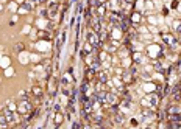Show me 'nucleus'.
<instances>
[{"instance_id":"1","label":"nucleus","mask_w":181,"mask_h":129,"mask_svg":"<svg viewBox=\"0 0 181 129\" xmlns=\"http://www.w3.org/2000/svg\"><path fill=\"white\" fill-rule=\"evenodd\" d=\"M161 47L158 44H150L147 47V53H148V58H153V59H158L161 58Z\"/></svg>"},{"instance_id":"2","label":"nucleus","mask_w":181,"mask_h":129,"mask_svg":"<svg viewBox=\"0 0 181 129\" xmlns=\"http://www.w3.org/2000/svg\"><path fill=\"white\" fill-rule=\"evenodd\" d=\"M30 111H31V103H28L27 100H24V101H20V103H19V106H17V112H19V113L25 115V113H28Z\"/></svg>"},{"instance_id":"3","label":"nucleus","mask_w":181,"mask_h":129,"mask_svg":"<svg viewBox=\"0 0 181 129\" xmlns=\"http://www.w3.org/2000/svg\"><path fill=\"white\" fill-rule=\"evenodd\" d=\"M161 39H163L164 44L169 45V47H173V45L176 44V37L173 34H169V33H161Z\"/></svg>"},{"instance_id":"4","label":"nucleus","mask_w":181,"mask_h":129,"mask_svg":"<svg viewBox=\"0 0 181 129\" xmlns=\"http://www.w3.org/2000/svg\"><path fill=\"white\" fill-rule=\"evenodd\" d=\"M87 42H89L92 47H97V45L100 44V37H98V34L95 31H89V34H87Z\"/></svg>"},{"instance_id":"5","label":"nucleus","mask_w":181,"mask_h":129,"mask_svg":"<svg viewBox=\"0 0 181 129\" xmlns=\"http://www.w3.org/2000/svg\"><path fill=\"white\" fill-rule=\"evenodd\" d=\"M117 93H114V92H106V97H105V103L108 106H114L115 103H117Z\"/></svg>"},{"instance_id":"6","label":"nucleus","mask_w":181,"mask_h":129,"mask_svg":"<svg viewBox=\"0 0 181 129\" xmlns=\"http://www.w3.org/2000/svg\"><path fill=\"white\" fill-rule=\"evenodd\" d=\"M147 98L150 101V106H152V109H156L158 104H159V97H158V93H147Z\"/></svg>"},{"instance_id":"7","label":"nucleus","mask_w":181,"mask_h":129,"mask_svg":"<svg viewBox=\"0 0 181 129\" xmlns=\"http://www.w3.org/2000/svg\"><path fill=\"white\" fill-rule=\"evenodd\" d=\"M155 90H156V84H155V82L147 81V82H144V84H142V92H145V93H153Z\"/></svg>"},{"instance_id":"8","label":"nucleus","mask_w":181,"mask_h":129,"mask_svg":"<svg viewBox=\"0 0 181 129\" xmlns=\"http://www.w3.org/2000/svg\"><path fill=\"white\" fill-rule=\"evenodd\" d=\"M111 37H113L114 41H119L122 37V28L120 26H113L111 28Z\"/></svg>"},{"instance_id":"9","label":"nucleus","mask_w":181,"mask_h":129,"mask_svg":"<svg viewBox=\"0 0 181 129\" xmlns=\"http://www.w3.org/2000/svg\"><path fill=\"white\" fill-rule=\"evenodd\" d=\"M19 62L20 64H28L30 62V53L28 51H20L19 53Z\"/></svg>"},{"instance_id":"10","label":"nucleus","mask_w":181,"mask_h":129,"mask_svg":"<svg viewBox=\"0 0 181 129\" xmlns=\"http://www.w3.org/2000/svg\"><path fill=\"white\" fill-rule=\"evenodd\" d=\"M36 48L39 51H48L50 50V44L47 42V41H39V42L36 44Z\"/></svg>"},{"instance_id":"11","label":"nucleus","mask_w":181,"mask_h":129,"mask_svg":"<svg viewBox=\"0 0 181 129\" xmlns=\"http://www.w3.org/2000/svg\"><path fill=\"white\" fill-rule=\"evenodd\" d=\"M106 3H100V5L97 6V17L102 19L103 16H105V13H106Z\"/></svg>"},{"instance_id":"12","label":"nucleus","mask_w":181,"mask_h":129,"mask_svg":"<svg viewBox=\"0 0 181 129\" xmlns=\"http://www.w3.org/2000/svg\"><path fill=\"white\" fill-rule=\"evenodd\" d=\"M131 79H133V72L125 70L124 73H122V81L124 82H131Z\"/></svg>"},{"instance_id":"13","label":"nucleus","mask_w":181,"mask_h":129,"mask_svg":"<svg viewBox=\"0 0 181 129\" xmlns=\"http://www.w3.org/2000/svg\"><path fill=\"white\" fill-rule=\"evenodd\" d=\"M0 67H3V69L10 67V58H8V56H3V55H0Z\"/></svg>"},{"instance_id":"14","label":"nucleus","mask_w":181,"mask_h":129,"mask_svg":"<svg viewBox=\"0 0 181 129\" xmlns=\"http://www.w3.org/2000/svg\"><path fill=\"white\" fill-rule=\"evenodd\" d=\"M42 92H44V90H42V87L41 86H33L31 87V93L34 95V97H41V95H42Z\"/></svg>"},{"instance_id":"15","label":"nucleus","mask_w":181,"mask_h":129,"mask_svg":"<svg viewBox=\"0 0 181 129\" xmlns=\"http://www.w3.org/2000/svg\"><path fill=\"white\" fill-rule=\"evenodd\" d=\"M8 9L11 11V13H17L19 5L16 3V0H10V3H8Z\"/></svg>"},{"instance_id":"16","label":"nucleus","mask_w":181,"mask_h":129,"mask_svg":"<svg viewBox=\"0 0 181 129\" xmlns=\"http://www.w3.org/2000/svg\"><path fill=\"white\" fill-rule=\"evenodd\" d=\"M36 26H38V28H42V30H44L45 26H47V20H45L44 17H38V19H36Z\"/></svg>"},{"instance_id":"17","label":"nucleus","mask_w":181,"mask_h":129,"mask_svg":"<svg viewBox=\"0 0 181 129\" xmlns=\"http://www.w3.org/2000/svg\"><path fill=\"white\" fill-rule=\"evenodd\" d=\"M63 120H64V115L61 112H56L55 113V124H56V126H59V124L63 123Z\"/></svg>"},{"instance_id":"18","label":"nucleus","mask_w":181,"mask_h":129,"mask_svg":"<svg viewBox=\"0 0 181 129\" xmlns=\"http://www.w3.org/2000/svg\"><path fill=\"white\" fill-rule=\"evenodd\" d=\"M120 64H122V67H124V69H128V67L131 66V59H130V56H126V58H122Z\"/></svg>"},{"instance_id":"19","label":"nucleus","mask_w":181,"mask_h":129,"mask_svg":"<svg viewBox=\"0 0 181 129\" xmlns=\"http://www.w3.org/2000/svg\"><path fill=\"white\" fill-rule=\"evenodd\" d=\"M144 8L147 9V11H152L153 8H155V2H153V0H147L145 5H144Z\"/></svg>"},{"instance_id":"20","label":"nucleus","mask_w":181,"mask_h":129,"mask_svg":"<svg viewBox=\"0 0 181 129\" xmlns=\"http://www.w3.org/2000/svg\"><path fill=\"white\" fill-rule=\"evenodd\" d=\"M131 22H133V24H139V22H141V13H137V11H136V13L131 16Z\"/></svg>"},{"instance_id":"21","label":"nucleus","mask_w":181,"mask_h":129,"mask_svg":"<svg viewBox=\"0 0 181 129\" xmlns=\"http://www.w3.org/2000/svg\"><path fill=\"white\" fill-rule=\"evenodd\" d=\"M144 0H136V9H137V13H141L142 9H144Z\"/></svg>"},{"instance_id":"22","label":"nucleus","mask_w":181,"mask_h":129,"mask_svg":"<svg viewBox=\"0 0 181 129\" xmlns=\"http://www.w3.org/2000/svg\"><path fill=\"white\" fill-rule=\"evenodd\" d=\"M141 104L144 106V107H152V106H150V101H148V98H147V95H145L144 98H141Z\"/></svg>"},{"instance_id":"23","label":"nucleus","mask_w":181,"mask_h":129,"mask_svg":"<svg viewBox=\"0 0 181 129\" xmlns=\"http://www.w3.org/2000/svg\"><path fill=\"white\" fill-rule=\"evenodd\" d=\"M173 26H175V31L178 33V34L181 36V20H175V24H173Z\"/></svg>"},{"instance_id":"24","label":"nucleus","mask_w":181,"mask_h":129,"mask_svg":"<svg viewBox=\"0 0 181 129\" xmlns=\"http://www.w3.org/2000/svg\"><path fill=\"white\" fill-rule=\"evenodd\" d=\"M6 109H10V111H13V112H16L17 111V106L13 103V101H8V106H6Z\"/></svg>"},{"instance_id":"25","label":"nucleus","mask_w":181,"mask_h":129,"mask_svg":"<svg viewBox=\"0 0 181 129\" xmlns=\"http://www.w3.org/2000/svg\"><path fill=\"white\" fill-rule=\"evenodd\" d=\"M14 50H17L19 53H20V51H25V45L22 44V42H19V44H16V47H14Z\"/></svg>"},{"instance_id":"26","label":"nucleus","mask_w":181,"mask_h":129,"mask_svg":"<svg viewBox=\"0 0 181 129\" xmlns=\"http://www.w3.org/2000/svg\"><path fill=\"white\" fill-rule=\"evenodd\" d=\"M13 75H14V70L11 69V67H6V69H5V76L10 78V76H13Z\"/></svg>"},{"instance_id":"27","label":"nucleus","mask_w":181,"mask_h":129,"mask_svg":"<svg viewBox=\"0 0 181 129\" xmlns=\"http://www.w3.org/2000/svg\"><path fill=\"white\" fill-rule=\"evenodd\" d=\"M30 61H31V62H39L41 56L39 55H30Z\"/></svg>"},{"instance_id":"28","label":"nucleus","mask_w":181,"mask_h":129,"mask_svg":"<svg viewBox=\"0 0 181 129\" xmlns=\"http://www.w3.org/2000/svg\"><path fill=\"white\" fill-rule=\"evenodd\" d=\"M92 48H94V47H92V45H91L89 42H86V44H84V50H86V53H91V51H92Z\"/></svg>"},{"instance_id":"29","label":"nucleus","mask_w":181,"mask_h":129,"mask_svg":"<svg viewBox=\"0 0 181 129\" xmlns=\"http://www.w3.org/2000/svg\"><path fill=\"white\" fill-rule=\"evenodd\" d=\"M148 31H152V33H159V28L155 26V25H150V26H148Z\"/></svg>"},{"instance_id":"30","label":"nucleus","mask_w":181,"mask_h":129,"mask_svg":"<svg viewBox=\"0 0 181 129\" xmlns=\"http://www.w3.org/2000/svg\"><path fill=\"white\" fill-rule=\"evenodd\" d=\"M30 31H31V26H30V25H25L24 30H22V33H24V34H28Z\"/></svg>"},{"instance_id":"31","label":"nucleus","mask_w":181,"mask_h":129,"mask_svg":"<svg viewBox=\"0 0 181 129\" xmlns=\"http://www.w3.org/2000/svg\"><path fill=\"white\" fill-rule=\"evenodd\" d=\"M27 2L31 3L33 6H36V5H39V3H41V0H27Z\"/></svg>"},{"instance_id":"32","label":"nucleus","mask_w":181,"mask_h":129,"mask_svg":"<svg viewBox=\"0 0 181 129\" xmlns=\"http://www.w3.org/2000/svg\"><path fill=\"white\" fill-rule=\"evenodd\" d=\"M17 19H19V17H17V14H14V16L11 17V25H14V24H16V22H17Z\"/></svg>"},{"instance_id":"33","label":"nucleus","mask_w":181,"mask_h":129,"mask_svg":"<svg viewBox=\"0 0 181 129\" xmlns=\"http://www.w3.org/2000/svg\"><path fill=\"white\" fill-rule=\"evenodd\" d=\"M3 9H5V6H3V3H2V2H0V13H2V11H3Z\"/></svg>"},{"instance_id":"34","label":"nucleus","mask_w":181,"mask_h":129,"mask_svg":"<svg viewBox=\"0 0 181 129\" xmlns=\"http://www.w3.org/2000/svg\"><path fill=\"white\" fill-rule=\"evenodd\" d=\"M98 2H100V3H106L108 0H98Z\"/></svg>"}]
</instances>
